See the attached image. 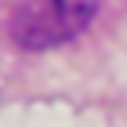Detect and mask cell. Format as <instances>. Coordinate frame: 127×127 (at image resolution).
<instances>
[{
	"mask_svg": "<svg viewBox=\"0 0 127 127\" xmlns=\"http://www.w3.org/2000/svg\"><path fill=\"white\" fill-rule=\"evenodd\" d=\"M98 15V0H26L11 15V40L26 51H47L80 36Z\"/></svg>",
	"mask_w": 127,
	"mask_h": 127,
	"instance_id": "obj_1",
	"label": "cell"
}]
</instances>
